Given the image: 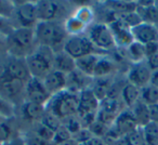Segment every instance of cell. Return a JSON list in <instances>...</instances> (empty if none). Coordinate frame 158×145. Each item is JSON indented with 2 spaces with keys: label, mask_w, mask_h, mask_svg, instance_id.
<instances>
[{
  "label": "cell",
  "mask_w": 158,
  "mask_h": 145,
  "mask_svg": "<svg viewBox=\"0 0 158 145\" xmlns=\"http://www.w3.org/2000/svg\"><path fill=\"white\" fill-rule=\"evenodd\" d=\"M149 85L158 88V69L153 70L151 75V80H149Z\"/></svg>",
  "instance_id": "53"
},
{
  "label": "cell",
  "mask_w": 158,
  "mask_h": 145,
  "mask_svg": "<svg viewBox=\"0 0 158 145\" xmlns=\"http://www.w3.org/2000/svg\"><path fill=\"white\" fill-rule=\"evenodd\" d=\"M148 110H149V118H151V121L158 123V103L148 105Z\"/></svg>",
  "instance_id": "49"
},
{
  "label": "cell",
  "mask_w": 158,
  "mask_h": 145,
  "mask_svg": "<svg viewBox=\"0 0 158 145\" xmlns=\"http://www.w3.org/2000/svg\"><path fill=\"white\" fill-rule=\"evenodd\" d=\"M143 136L146 145H158V123L148 122L142 127Z\"/></svg>",
  "instance_id": "32"
},
{
  "label": "cell",
  "mask_w": 158,
  "mask_h": 145,
  "mask_svg": "<svg viewBox=\"0 0 158 145\" xmlns=\"http://www.w3.org/2000/svg\"><path fill=\"white\" fill-rule=\"evenodd\" d=\"M157 28H158V25H157Z\"/></svg>",
  "instance_id": "57"
},
{
  "label": "cell",
  "mask_w": 158,
  "mask_h": 145,
  "mask_svg": "<svg viewBox=\"0 0 158 145\" xmlns=\"http://www.w3.org/2000/svg\"><path fill=\"white\" fill-rule=\"evenodd\" d=\"M145 62H146V64L148 65V67L151 68L152 72L158 69V52L155 53L154 55L148 56L146 60H145Z\"/></svg>",
  "instance_id": "47"
},
{
  "label": "cell",
  "mask_w": 158,
  "mask_h": 145,
  "mask_svg": "<svg viewBox=\"0 0 158 145\" xmlns=\"http://www.w3.org/2000/svg\"><path fill=\"white\" fill-rule=\"evenodd\" d=\"M103 5H105V8L114 12L118 16L136 11V8H138L136 1H106L103 2Z\"/></svg>",
  "instance_id": "28"
},
{
  "label": "cell",
  "mask_w": 158,
  "mask_h": 145,
  "mask_svg": "<svg viewBox=\"0 0 158 145\" xmlns=\"http://www.w3.org/2000/svg\"><path fill=\"white\" fill-rule=\"evenodd\" d=\"M57 145H79L78 143L76 142V141L74 140V139H70V140H68V141H66V142H63V143H61V144H57Z\"/></svg>",
  "instance_id": "54"
},
{
  "label": "cell",
  "mask_w": 158,
  "mask_h": 145,
  "mask_svg": "<svg viewBox=\"0 0 158 145\" xmlns=\"http://www.w3.org/2000/svg\"><path fill=\"white\" fill-rule=\"evenodd\" d=\"M5 120H7V119H5L2 116H0V122H2V121H5Z\"/></svg>",
  "instance_id": "55"
},
{
  "label": "cell",
  "mask_w": 158,
  "mask_h": 145,
  "mask_svg": "<svg viewBox=\"0 0 158 145\" xmlns=\"http://www.w3.org/2000/svg\"><path fill=\"white\" fill-rule=\"evenodd\" d=\"M86 35L95 46V48L103 51L106 54H112L117 50L114 36H113L108 24L106 23L99 22L92 24L88 27Z\"/></svg>",
  "instance_id": "6"
},
{
  "label": "cell",
  "mask_w": 158,
  "mask_h": 145,
  "mask_svg": "<svg viewBox=\"0 0 158 145\" xmlns=\"http://www.w3.org/2000/svg\"><path fill=\"white\" fill-rule=\"evenodd\" d=\"M79 106V94L68 90H63L52 95L48 103L44 105L46 112L54 115L61 120L77 115Z\"/></svg>",
  "instance_id": "3"
},
{
  "label": "cell",
  "mask_w": 158,
  "mask_h": 145,
  "mask_svg": "<svg viewBox=\"0 0 158 145\" xmlns=\"http://www.w3.org/2000/svg\"><path fill=\"white\" fill-rule=\"evenodd\" d=\"M13 24L18 23V27L35 28L38 21L36 1H21L15 2V11L12 19ZM15 26V25H14Z\"/></svg>",
  "instance_id": "8"
},
{
  "label": "cell",
  "mask_w": 158,
  "mask_h": 145,
  "mask_svg": "<svg viewBox=\"0 0 158 145\" xmlns=\"http://www.w3.org/2000/svg\"><path fill=\"white\" fill-rule=\"evenodd\" d=\"M40 122L44 123V126H47L48 128H50L51 130L53 131H56L57 129L60 128V126L62 125V120L59 119L57 117H55L54 115L52 114H49V113L46 112L44 116L42 117V119L40 120Z\"/></svg>",
  "instance_id": "42"
},
{
  "label": "cell",
  "mask_w": 158,
  "mask_h": 145,
  "mask_svg": "<svg viewBox=\"0 0 158 145\" xmlns=\"http://www.w3.org/2000/svg\"><path fill=\"white\" fill-rule=\"evenodd\" d=\"M73 15L76 19H78L80 22L84 23L86 26H91L92 24H94V20H95V13L94 10L92 7L90 6H80V7L76 8L75 12L73 13Z\"/></svg>",
  "instance_id": "31"
},
{
  "label": "cell",
  "mask_w": 158,
  "mask_h": 145,
  "mask_svg": "<svg viewBox=\"0 0 158 145\" xmlns=\"http://www.w3.org/2000/svg\"><path fill=\"white\" fill-rule=\"evenodd\" d=\"M117 64L112 54H104L99 60L93 72V78L113 77L117 72Z\"/></svg>",
  "instance_id": "20"
},
{
  "label": "cell",
  "mask_w": 158,
  "mask_h": 145,
  "mask_svg": "<svg viewBox=\"0 0 158 145\" xmlns=\"http://www.w3.org/2000/svg\"><path fill=\"white\" fill-rule=\"evenodd\" d=\"M64 29H65L67 36H80V35H86L88 26L84 24L82 22L76 19L74 15L68 16L66 20H64L63 22Z\"/></svg>",
  "instance_id": "29"
},
{
  "label": "cell",
  "mask_w": 158,
  "mask_h": 145,
  "mask_svg": "<svg viewBox=\"0 0 158 145\" xmlns=\"http://www.w3.org/2000/svg\"><path fill=\"white\" fill-rule=\"evenodd\" d=\"M104 54H89L76 60V68L85 75L93 78V72L99 60Z\"/></svg>",
  "instance_id": "26"
},
{
  "label": "cell",
  "mask_w": 158,
  "mask_h": 145,
  "mask_svg": "<svg viewBox=\"0 0 158 145\" xmlns=\"http://www.w3.org/2000/svg\"><path fill=\"white\" fill-rule=\"evenodd\" d=\"M7 53V36L0 34V55Z\"/></svg>",
  "instance_id": "52"
},
{
  "label": "cell",
  "mask_w": 158,
  "mask_h": 145,
  "mask_svg": "<svg viewBox=\"0 0 158 145\" xmlns=\"http://www.w3.org/2000/svg\"><path fill=\"white\" fill-rule=\"evenodd\" d=\"M152 70L146 64V62L130 64L126 72V79L129 84L142 89L143 87L147 86L151 80Z\"/></svg>",
  "instance_id": "11"
},
{
  "label": "cell",
  "mask_w": 158,
  "mask_h": 145,
  "mask_svg": "<svg viewBox=\"0 0 158 145\" xmlns=\"http://www.w3.org/2000/svg\"><path fill=\"white\" fill-rule=\"evenodd\" d=\"M2 59L6 69L8 70V72L12 77L22 80L24 82H27L31 78L25 59L13 56V55L8 54V53L2 55Z\"/></svg>",
  "instance_id": "13"
},
{
  "label": "cell",
  "mask_w": 158,
  "mask_h": 145,
  "mask_svg": "<svg viewBox=\"0 0 158 145\" xmlns=\"http://www.w3.org/2000/svg\"><path fill=\"white\" fill-rule=\"evenodd\" d=\"M138 8L136 13L139 14L143 23L158 25V8L155 6V1H136Z\"/></svg>",
  "instance_id": "21"
},
{
  "label": "cell",
  "mask_w": 158,
  "mask_h": 145,
  "mask_svg": "<svg viewBox=\"0 0 158 145\" xmlns=\"http://www.w3.org/2000/svg\"><path fill=\"white\" fill-rule=\"evenodd\" d=\"M113 128L120 134L121 136H126L139 128V125L134 118L130 108H125L120 114L117 116L116 120L113 123Z\"/></svg>",
  "instance_id": "16"
},
{
  "label": "cell",
  "mask_w": 158,
  "mask_h": 145,
  "mask_svg": "<svg viewBox=\"0 0 158 145\" xmlns=\"http://www.w3.org/2000/svg\"><path fill=\"white\" fill-rule=\"evenodd\" d=\"M0 116L5 119H11L15 116V106L0 97Z\"/></svg>",
  "instance_id": "36"
},
{
  "label": "cell",
  "mask_w": 158,
  "mask_h": 145,
  "mask_svg": "<svg viewBox=\"0 0 158 145\" xmlns=\"http://www.w3.org/2000/svg\"><path fill=\"white\" fill-rule=\"evenodd\" d=\"M145 54L146 59L151 55H154L155 53L158 52V42H152V44H145Z\"/></svg>",
  "instance_id": "48"
},
{
  "label": "cell",
  "mask_w": 158,
  "mask_h": 145,
  "mask_svg": "<svg viewBox=\"0 0 158 145\" xmlns=\"http://www.w3.org/2000/svg\"><path fill=\"white\" fill-rule=\"evenodd\" d=\"M92 136H93V134L91 133L90 130H89L88 128H82L80 131H78L76 134L73 135V139L80 145V144H82V143L86 142V141H88L89 139H91Z\"/></svg>",
  "instance_id": "45"
},
{
  "label": "cell",
  "mask_w": 158,
  "mask_h": 145,
  "mask_svg": "<svg viewBox=\"0 0 158 145\" xmlns=\"http://www.w3.org/2000/svg\"><path fill=\"white\" fill-rule=\"evenodd\" d=\"M31 131L34 133L37 134L39 138L44 139V140L48 141V142L53 143V138H54V131L51 130L50 128H48L47 126H44V123H41L40 121L33 123V129Z\"/></svg>",
  "instance_id": "34"
},
{
  "label": "cell",
  "mask_w": 158,
  "mask_h": 145,
  "mask_svg": "<svg viewBox=\"0 0 158 145\" xmlns=\"http://www.w3.org/2000/svg\"><path fill=\"white\" fill-rule=\"evenodd\" d=\"M155 6L158 8V0H156V1H155Z\"/></svg>",
  "instance_id": "56"
},
{
  "label": "cell",
  "mask_w": 158,
  "mask_h": 145,
  "mask_svg": "<svg viewBox=\"0 0 158 145\" xmlns=\"http://www.w3.org/2000/svg\"><path fill=\"white\" fill-rule=\"evenodd\" d=\"M114 76L113 77H104V78H93L91 90L95 94V97L99 99L100 102L105 100L110 94V91L114 84Z\"/></svg>",
  "instance_id": "24"
},
{
  "label": "cell",
  "mask_w": 158,
  "mask_h": 145,
  "mask_svg": "<svg viewBox=\"0 0 158 145\" xmlns=\"http://www.w3.org/2000/svg\"><path fill=\"white\" fill-rule=\"evenodd\" d=\"M140 100L144 102L146 105H152V104L158 103V88L147 85L141 89V97Z\"/></svg>",
  "instance_id": "33"
},
{
  "label": "cell",
  "mask_w": 158,
  "mask_h": 145,
  "mask_svg": "<svg viewBox=\"0 0 158 145\" xmlns=\"http://www.w3.org/2000/svg\"><path fill=\"white\" fill-rule=\"evenodd\" d=\"M108 26H110L113 36H114L115 44H116L117 49L125 50L134 41L131 29L126 26L119 19H116L115 21L110 22Z\"/></svg>",
  "instance_id": "14"
},
{
  "label": "cell",
  "mask_w": 158,
  "mask_h": 145,
  "mask_svg": "<svg viewBox=\"0 0 158 145\" xmlns=\"http://www.w3.org/2000/svg\"><path fill=\"white\" fill-rule=\"evenodd\" d=\"M123 54H125L126 60L129 62V64L140 63V62H144L146 60L144 44L136 41H133L127 49H125Z\"/></svg>",
  "instance_id": "27"
},
{
  "label": "cell",
  "mask_w": 158,
  "mask_h": 145,
  "mask_svg": "<svg viewBox=\"0 0 158 145\" xmlns=\"http://www.w3.org/2000/svg\"><path fill=\"white\" fill-rule=\"evenodd\" d=\"M126 108L120 97H106L100 103L97 120L104 125L112 127L117 116Z\"/></svg>",
  "instance_id": "9"
},
{
  "label": "cell",
  "mask_w": 158,
  "mask_h": 145,
  "mask_svg": "<svg viewBox=\"0 0 158 145\" xmlns=\"http://www.w3.org/2000/svg\"><path fill=\"white\" fill-rule=\"evenodd\" d=\"M44 87L49 91L51 95H54L56 93L66 89V84H67V75L63 74L61 72L53 69L51 72L42 79Z\"/></svg>",
  "instance_id": "19"
},
{
  "label": "cell",
  "mask_w": 158,
  "mask_h": 145,
  "mask_svg": "<svg viewBox=\"0 0 158 145\" xmlns=\"http://www.w3.org/2000/svg\"><path fill=\"white\" fill-rule=\"evenodd\" d=\"M13 138L12 136V128L7 120L0 122V144L2 145L3 143L8 142L9 140Z\"/></svg>",
  "instance_id": "44"
},
{
  "label": "cell",
  "mask_w": 158,
  "mask_h": 145,
  "mask_svg": "<svg viewBox=\"0 0 158 145\" xmlns=\"http://www.w3.org/2000/svg\"><path fill=\"white\" fill-rule=\"evenodd\" d=\"M15 11V2L8 0H0V16L12 20Z\"/></svg>",
  "instance_id": "35"
},
{
  "label": "cell",
  "mask_w": 158,
  "mask_h": 145,
  "mask_svg": "<svg viewBox=\"0 0 158 145\" xmlns=\"http://www.w3.org/2000/svg\"><path fill=\"white\" fill-rule=\"evenodd\" d=\"M2 145H25V142H24L23 136L19 135V136H13L11 140H9L8 142L3 143Z\"/></svg>",
  "instance_id": "51"
},
{
  "label": "cell",
  "mask_w": 158,
  "mask_h": 145,
  "mask_svg": "<svg viewBox=\"0 0 158 145\" xmlns=\"http://www.w3.org/2000/svg\"><path fill=\"white\" fill-rule=\"evenodd\" d=\"M63 51H65L68 55H70L75 60L89 54H106L103 51L95 48V46L91 42L87 35L67 37L64 44Z\"/></svg>",
  "instance_id": "7"
},
{
  "label": "cell",
  "mask_w": 158,
  "mask_h": 145,
  "mask_svg": "<svg viewBox=\"0 0 158 145\" xmlns=\"http://www.w3.org/2000/svg\"><path fill=\"white\" fill-rule=\"evenodd\" d=\"M14 28H15V26H14L12 20H8V19L0 16V34L8 36Z\"/></svg>",
  "instance_id": "46"
},
{
  "label": "cell",
  "mask_w": 158,
  "mask_h": 145,
  "mask_svg": "<svg viewBox=\"0 0 158 145\" xmlns=\"http://www.w3.org/2000/svg\"><path fill=\"white\" fill-rule=\"evenodd\" d=\"M80 145H106V143L104 142V140L102 138H98V136H92L91 139H89L88 141H86L85 143Z\"/></svg>",
  "instance_id": "50"
},
{
  "label": "cell",
  "mask_w": 158,
  "mask_h": 145,
  "mask_svg": "<svg viewBox=\"0 0 158 145\" xmlns=\"http://www.w3.org/2000/svg\"><path fill=\"white\" fill-rule=\"evenodd\" d=\"M141 97V89L133 85L126 82L120 92V100L123 101L126 108H131L138 101H140Z\"/></svg>",
  "instance_id": "25"
},
{
  "label": "cell",
  "mask_w": 158,
  "mask_h": 145,
  "mask_svg": "<svg viewBox=\"0 0 158 145\" xmlns=\"http://www.w3.org/2000/svg\"><path fill=\"white\" fill-rule=\"evenodd\" d=\"M131 112L133 114L134 118H135L136 122H138L139 127H144L145 125H147L148 122H151V118H149V110H148V105L140 101H138L131 108Z\"/></svg>",
  "instance_id": "30"
},
{
  "label": "cell",
  "mask_w": 158,
  "mask_h": 145,
  "mask_svg": "<svg viewBox=\"0 0 158 145\" xmlns=\"http://www.w3.org/2000/svg\"><path fill=\"white\" fill-rule=\"evenodd\" d=\"M100 103L101 102L95 97V94L91 90V88L85 89V90H82L81 92L79 93V106L77 116L98 113Z\"/></svg>",
  "instance_id": "17"
},
{
  "label": "cell",
  "mask_w": 158,
  "mask_h": 145,
  "mask_svg": "<svg viewBox=\"0 0 158 145\" xmlns=\"http://www.w3.org/2000/svg\"><path fill=\"white\" fill-rule=\"evenodd\" d=\"M34 31L37 44L50 47L54 52L63 50L64 44L68 37L64 29L63 22L39 21L36 24Z\"/></svg>",
  "instance_id": "1"
},
{
  "label": "cell",
  "mask_w": 158,
  "mask_h": 145,
  "mask_svg": "<svg viewBox=\"0 0 158 145\" xmlns=\"http://www.w3.org/2000/svg\"><path fill=\"white\" fill-rule=\"evenodd\" d=\"M73 138L72 133L68 131V129L65 127V126L62 123L60 126V128L54 132V138H53V145H57L61 144L63 142H66V141L70 140Z\"/></svg>",
  "instance_id": "39"
},
{
  "label": "cell",
  "mask_w": 158,
  "mask_h": 145,
  "mask_svg": "<svg viewBox=\"0 0 158 145\" xmlns=\"http://www.w3.org/2000/svg\"><path fill=\"white\" fill-rule=\"evenodd\" d=\"M126 141H127L128 145H146L144 141V136H143L142 128L139 127L131 133L127 134L125 136Z\"/></svg>",
  "instance_id": "38"
},
{
  "label": "cell",
  "mask_w": 158,
  "mask_h": 145,
  "mask_svg": "<svg viewBox=\"0 0 158 145\" xmlns=\"http://www.w3.org/2000/svg\"><path fill=\"white\" fill-rule=\"evenodd\" d=\"M37 46L34 28L15 27L7 36V53L13 56L25 59Z\"/></svg>",
  "instance_id": "2"
},
{
  "label": "cell",
  "mask_w": 158,
  "mask_h": 145,
  "mask_svg": "<svg viewBox=\"0 0 158 145\" xmlns=\"http://www.w3.org/2000/svg\"><path fill=\"white\" fill-rule=\"evenodd\" d=\"M118 19L126 25V26L129 27L130 29L133 28V27H135L136 25H139V24L142 23V20L140 19L139 14L136 13V11L123 14V15H119Z\"/></svg>",
  "instance_id": "37"
},
{
  "label": "cell",
  "mask_w": 158,
  "mask_h": 145,
  "mask_svg": "<svg viewBox=\"0 0 158 145\" xmlns=\"http://www.w3.org/2000/svg\"><path fill=\"white\" fill-rule=\"evenodd\" d=\"M93 78L85 75L84 72L76 69L67 75V84H66V90L73 93L79 94L82 90L90 88L92 85Z\"/></svg>",
  "instance_id": "18"
},
{
  "label": "cell",
  "mask_w": 158,
  "mask_h": 145,
  "mask_svg": "<svg viewBox=\"0 0 158 145\" xmlns=\"http://www.w3.org/2000/svg\"><path fill=\"white\" fill-rule=\"evenodd\" d=\"M131 33L134 41L140 42L144 46L152 42H158V28L156 25L142 22L131 28Z\"/></svg>",
  "instance_id": "15"
},
{
  "label": "cell",
  "mask_w": 158,
  "mask_h": 145,
  "mask_svg": "<svg viewBox=\"0 0 158 145\" xmlns=\"http://www.w3.org/2000/svg\"><path fill=\"white\" fill-rule=\"evenodd\" d=\"M38 21L44 22H60V15L65 14L63 3L51 0H41L36 1Z\"/></svg>",
  "instance_id": "12"
},
{
  "label": "cell",
  "mask_w": 158,
  "mask_h": 145,
  "mask_svg": "<svg viewBox=\"0 0 158 145\" xmlns=\"http://www.w3.org/2000/svg\"><path fill=\"white\" fill-rule=\"evenodd\" d=\"M110 128V127H108V126L100 122L99 120H95L94 122H93L92 125L88 128V129L90 130V132L93 134V136H98V138L103 139L104 136H105V134L107 133V131H108Z\"/></svg>",
  "instance_id": "43"
},
{
  "label": "cell",
  "mask_w": 158,
  "mask_h": 145,
  "mask_svg": "<svg viewBox=\"0 0 158 145\" xmlns=\"http://www.w3.org/2000/svg\"><path fill=\"white\" fill-rule=\"evenodd\" d=\"M55 52L47 46L38 44L37 48L25 57L27 68L31 77L44 79L49 72L53 70Z\"/></svg>",
  "instance_id": "4"
},
{
  "label": "cell",
  "mask_w": 158,
  "mask_h": 145,
  "mask_svg": "<svg viewBox=\"0 0 158 145\" xmlns=\"http://www.w3.org/2000/svg\"><path fill=\"white\" fill-rule=\"evenodd\" d=\"M53 69L63 72L65 75H68L76 69V60L73 59L70 55H68L65 51H57L54 54Z\"/></svg>",
  "instance_id": "23"
},
{
  "label": "cell",
  "mask_w": 158,
  "mask_h": 145,
  "mask_svg": "<svg viewBox=\"0 0 158 145\" xmlns=\"http://www.w3.org/2000/svg\"><path fill=\"white\" fill-rule=\"evenodd\" d=\"M2 55H0V97L9 101L14 106H21L25 102L26 82L10 75L5 67Z\"/></svg>",
  "instance_id": "5"
},
{
  "label": "cell",
  "mask_w": 158,
  "mask_h": 145,
  "mask_svg": "<svg viewBox=\"0 0 158 145\" xmlns=\"http://www.w3.org/2000/svg\"><path fill=\"white\" fill-rule=\"evenodd\" d=\"M24 139L25 145H53V143L48 142V141L44 140V139L39 138L36 133H34L33 131H28L26 133H24V135H22Z\"/></svg>",
  "instance_id": "41"
},
{
  "label": "cell",
  "mask_w": 158,
  "mask_h": 145,
  "mask_svg": "<svg viewBox=\"0 0 158 145\" xmlns=\"http://www.w3.org/2000/svg\"><path fill=\"white\" fill-rule=\"evenodd\" d=\"M52 95L44 87V81L39 78L31 77L25 86V101L46 105Z\"/></svg>",
  "instance_id": "10"
},
{
  "label": "cell",
  "mask_w": 158,
  "mask_h": 145,
  "mask_svg": "<svg viewBox=\"0 0 158 145\" xmlns=\"http://www.w3.org/2000/svg\"><path fill=\"white\" fill-rule=\"evenodd\" d=\"M62 123H63V125L67 128L68 131L72 133V135L76 134L77 132L80 131V130L82 129V126H81V123H80L79 118L77 117V115L64 119V120H62Z\"/></svg>",
  "instance_id": "40"
},
{
  "label": "cell",
  "mask_w": 158,
  "mask_h": 145,
  "mask_svg": "<svg viewBox=\"0 0 158 145\" xmlns=\"http://www.w3.org/2000/svg\"><path fill=\"white\" fill-rule=\"evenodd\" d=\"M21 107V114L23 116V119L31 122L35 123L42 119V117L46 114V108L41 104L34 103V102L25 101Z\"/></svg>",
  "instance_id": "22"
}]
</instances>
